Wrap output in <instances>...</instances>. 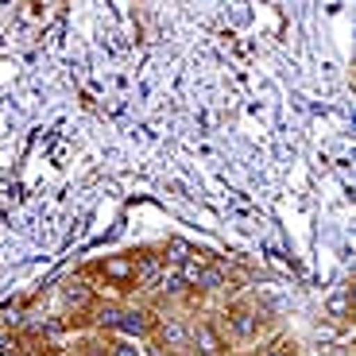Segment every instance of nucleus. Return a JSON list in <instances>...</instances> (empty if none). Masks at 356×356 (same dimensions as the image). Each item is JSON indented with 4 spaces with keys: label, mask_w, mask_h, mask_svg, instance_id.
Masks as SVG:
<instances>
[{
    "label": "nucleus",
    "mask_w": 356,
    "mask_h": 356,
    "mask_svg": "<svg viewBox=\"0 0 356 356\" xmlns=\"http://www.w3.org/2000/svg\"><path fill=\"white\" fill-rule=\"evenodd\" d=\"M152 337H155V348H163V353L186 356V348H190V321L167 314V318L155 321V333H152Z\"/></svg>",
    "instance_id": "f03ea898"
},
{
    "label": "nucleus",
    "mask_w": 356,
    "mask_h": 356,
    "mask_svg": "<svg viewBox=\"0 0 356 356\" xmlns=\"http://www.w3.org/2000/svg\"><path fill=\"white\" fill-rule=\"evenodd\" d=\"M155 321L159 318L152 310H143V306H120V314L113 321V333H120L128 341H147L155 333Z\"/></svg>",
    "instance_id": "7ed1b4c3"
},
{
    "label": "nucleus",
    "mask_w": 356,
    "mask_h": 356,
    "mask_svg": "<svg viewBox=\"0 0 356 356\" xmlns=\"http://www.w3.org/2000/svg\"><path fill=\"white\" fill-rule=\"evenodd\" d=\"M155 294H159L163 302H178V298H186V283H182V275H178L175 267H163V275H159V283L152 286Z\"/></svg>",
    "instance_id": "423d86ee"
},
{
    "label": "nucleus",
    "mask_w": 356,
    "mask_h": 356,
    "mask_svg": "<svg viewBox=\"0 0 356 356\" xmlns=\"http://www.w3.org/2000/svg\"><path fill=\"white\" fill-rule=\"evenodd\" d=\"M63 298L70 310H93V286H86V279H70L63 286Z\"/></svg>",
    "instance_id": "0eeeda50"
},
{
    "label": "nucleus",
    "mask_w": 356,
    "mask_h": 356,
    "mask_svg": "<svg viewBox=\"0 0 356 356\" xmlns=\"http://www.w3.org/2000/svg\"><path fill=\"white\" fill-rule=\"evenodd\" d=\"M190 356H225L229 353V345H225L221 330H217L209 318H197L190 321Z\"/></svg>",
    "instance_id": "20e7f679"
},
{
    "label": "nucleus",
    "mask_w": 356,
    "mask_h": 356,
    "mask_svg": "<svg viewBox=\"0 0 356 356\" xmlns=\"http://www.w3.org/2000/svg\"><path fill=\"white\" fill-rule=\"evenodd\" d=\"M330 306H333V314H337V318H345V291H341V294H337V298H333Z\"/></svg>",
    "instance_id": "f8f14e48"
},
{
    "label": "nucleus",
    "mask_w": 356,
    "mask_h": 356,
    "mask_svg": "<svg viewBox=\"0 0 356 356\" xmlns=\"http://www.w3.org/2000/svg\"><path fill=\"white\" fill-rule=\"evenodd\" d=\"M108 356H147V348H140V341L120 337V341H113V345H108Z\"/></svg>",
    "instance_id": "1a4fd4ad"
},
{
    "label": "nucleus",
    "mask_w": 356,
    "mask_h": 356,
    "mask_svg": "<svg viewBox=\"0 0 356 356\" xmlns=\"http://www.w3.org/2000/svg\"><path fill=\"white\" fill-rule=\"evenodd\" d=\"M0 356H24V348H19L16 337H8V333L0 330Z\"/></svg>",
    "instance_id": "9b49d317"
},
{
    "label": "nucleus",
    "mask_w": 356,
    "mask_h": 356,
    "mask_svg": "<svg viewBox=\"0 0 356 356\" xmlns=\"http://www.w3.org/2000/svg\"><path fill=\"white\" fill-rule=\"evenodd\" d=\"M259 325H264V318H259V310H248V306H232V310H225V345H252V341L259 337Z\"/></svg>",
    "instance_id": "f257e3e1"
},
{
    "label": "nucleus",
    "mask_w": 356,
    "mask_h": 356,
    "mask_svg": "<svg viewBox=\"0 0 356 356\" xmlns=\"http://www.w3.org/2000/svg\"><path fill=\"white\" fill-rule=\"evenodd\" d=\"M163 256L159 252H140V256H132V283L140 286V291H152L155 283H159L163 275Z\"/></svg>",
    "instance_id": "39448f33"
},
{
    "label": "nucleus",
    "mask_w": 356,
    "mask_h": 356,
    "mask_svg": "<svg viewBox=\"0 0 356 356\" xmlns=\"http://www.w3.org/2000/svg\"><path fill=\"white\" fill-rule=\"evenodd\" d=\"M256 356H294V345L291 341H271V345H264Z\"/></svg>",
    "instance_id": "9d476101"
},
{
    "label": "nucleus",
    "mask_w": 356,
    "mask_h": 356,
    "mask_svg": "<svg viewBox=\"0 0 356 356\" xmlns=\"http://www.w3.org/2000/svg\"><path fill=\"white\" fill-rule=\"evenodd\" d=\"M190 252H194V248H190L186 241H178V236H175V241H167V248H163V264L178 271V267H182V264L190 259Z\"/></svg>",
    "instance_id": "6e6552de"
},
{
    "label": "nucleus",
    "mask_w": 356,
    "mask_h": 356,
    "mask_svg": "<svg viewBox=\"0 0 356 356\" xmlns=\"http://www.w3.org/2000/svg\"><path fill=\"white\" fill-rule=\"evenodd\" d=\"M43 356H66V353H58V348H47V353Z\"/></svg>",
    "instance_id": "4468645a"
},
{
    "label": "nucleus",
    "mask_w": 356,
    "mask_h": 356,
    "mask_svg": "<svg viewBox=\"0 0 356 356\" xmlns=\"http://www.w3.org/2000/svg\"><path fill=\"white\" fill-rule=\"evenodd\" d=\"M147 356H175V353H163V348H147Z\"/></svg>",
    "instance_id": "ddd939ff"
}]
</instances>
